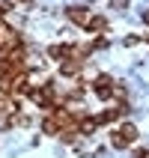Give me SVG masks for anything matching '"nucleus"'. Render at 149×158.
<instances>
[{"mask_svg": "<svg viewBox=\"0 0 149 158\" xmlns=\"http://www.w3.org/2000/svg\"><path fill=\"white\" fill-rule=\"evenodd\" d=\"M66 15H69V18H72V21H75L78 27H89V24H93V15H89L87 9H78V6H72L69 12H66Z\"/></svg>", "mask_w": 149, "mask_h": 158, "instance_id": "1", "label": "nucleus"}, {"mask_svg": "<svg viewBox=\"0 0 149 158\" xmlns=\"http://www.w3.org/2000/svg\"><path fill=\"white\" fill-rule=\"evenodd\" d=\"M110 143H114L116 149H125V146H128V137H125L122 131H114L110 134Z\"/></svg>", "mask_w": 149, "mask_h": 158, "instance_id": "3", "label": "nucleus"}, {"mask_svg": "<svg viewBox=\"0 0 149 158\" xmlns=\"http://www.w3.org/2000/svg\"><path fill=\"white\" fill-rule=\"evenodd\" d=\"M122 134L128 137V143H131L134 137H137V128H134V125H125V128H122Z\"/></svg>", "mask_w": 149, "mask_h": 158, "instance_id": "4", "label": "nucleus"}, {"mask_svg": "<svg viewBox=\"0 0 149 158\" xmlns=\"http://www.w3.org/2000/svg\"><path fill=\"white\" fill-rule=\"evenodd\" d=\"M140 158H149V152H140Z\"/></svg>", "mask_w": 149, "mask_h": 158, "instance_id": "6", "label": "nucleus"}, {"mask_svg": "<svg viewBox=\"0 0 149 158\" xmlns=\"http://www.w3.org/2000/svg\"><path fill=\"white\" fill-rule=\"evenodd\" d=\"M110 6H114V9H125V6H128V0H110Z\"/></svg>", "mask_w": 149, "mask_h": 158, "instance_id": "5", "label": "nucleus"}, {"mask_svg": "<svg viewBox=\"0 0 149 158\" xmlns=\"http://www.w3.org/2000/svg\"><path fill=\"white\" fill-rule=\"evenodd\" d=\"M93 87H96V93H98L101 98H110V96H114V84H110V78H107V75L96 78V84H93Z\"/></svg>", "mask_w": 149, "mask_h": 158, "instance_id": "2", "label": "nucleus"}, {"mask_svg": "<svg viewBox=\"0 0 149 158\" xmlns=\"http://www.w3.org/2000/svg\"><path fill=\"white\" fill-rule=\"evenodd\" d=\"M143 21H146V24H149V12H146V18H143Z\"/></svg>", "mask_w": 149, "mask_h": 158, "instance_id": "7", "label": "nucleus"}]
</instances>
